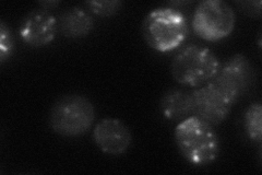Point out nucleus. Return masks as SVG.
Listing matches in <instances>:
<instances>
[{"instance_id":"nucleus-5","label":"nucleus","mask_w":262,"mask_h":175,"mask_svg":"<svg viewBox=\"0 0 262 175\" xmlns=\"http://www.w3.org/2000/svg\"><path fill=\"white\" fill-rule=\"evenodd\" d=\"M234 9L223 0H204L196 6L192 29L200 38L217 42L232 34L235 28Z\"/></svg>"},{"instance_id":"nucleus-1","label":"nucleus","mask_w":262,"mask_h":175,"mask_svg":"<svg viewBox=\"0 0 262 175\" xmlns=\"http://www.w3.org/2000/svg\"><path fill=\"white\" fill-rule=\"evenodd\" d=\"M175 143L185 160L194 166L214 162L220 153L219 136L212 125L195 115L179 122L175 128Z\"/></svg>"},{"instance_id":"nucleus-10","label":"nucleus","mask_w":262,"mask_h":175,"mask_svg":"<svg viewBox=\"0 0 262 175\" xmlns=\"http://www.w3.org/2000/svg\"><path fill=\"white\" fill-rule=\"evenodd\" d=\"M160 110L168 121L182 122L193 113V100L191 92L184 89H170L163 94Z\"/></svg>"},{"instance_id":"nucleus-9","label":"nucleus","mask_w":262,"mask_h":175,"mask_svg":"<svg viewBox=\"0 0 262 175\" xmlns=\"http://www.w3.org/2000/svg\"><path fill=\"white\" fill-rule=\"evenodd\" d=\"M58 20L48 10H33L23 19L19 34L24 43L32 47H43L55 40Z\"/></svg>"},{"instance_id":"nucleus-12","label":"nucleus","mask_w":262,"mask_h":175,"mask_svg":"<svg viewBox=\"0 0 262 175\" xmlns=\"http://www.w3.org/2000/svg\"><path fill=\"white\" fill-rule=\"evenodd\" d=\"M245 129L248 138L261 146L262 141V105L260 102L251 103L245 112Z\"/></svg>"},{"instance_id":"nucleus-7","label":"nucleus","mask_w":262,"mask_h":175,"mask_svg":"<svg viewBox=\"0 0 262 175\" xmlns=\"http://www.w3.org/2000/svg\"><path fill=\"white\" fill-rule=\"evenodd\" d=\"M191 94L194 115L212 126L223 123L235 104L214 80L195 89Z\"/></svg>"},{"instance_id":"nucleus-3","label":"nucleus","mask_w":262,"mask_h":175,"mask_svg":"<svg viewBox=\"0 0 262 175\" xmlns=\"http://www.w3.org/2000/svg\"><path fill=\"white\" fill-rule=\"evenodd\" d=\"M95 121V108L90 100L80 94L59 98L48 115L49 127L63 137H79L91 129Z\"/></svg>"},{"instance_id":"nucleus-16","label":"nucleus","mask_w":262,"mask_h":175,"mask_svg":"<svg viewBox=\"0 0 262 175\" xmlns=\"http://www.w3.org/2000/svg\"><path fill=\"white\" fill-rule=\"evenodd\" d=\"M59 4H60L59 2H40L39 6H42V9L49 10V9H52V8L58 6Z\"/></svg>"},{"instance_id":"nucleus-13","label":"nucleus","mask_w":262,"mask_h":175,"mask_svg":"<svg viewBox=\"0 0 262 175\" xmlns=\"http://www.w3.org/2000/svg\"><path fill=\"white\" fill-rule=\"evenodd\" d=\"M85 6L89 8V10L93 14L103 16V18H108V16L115 15L122 7V2L119 0H93V2H86Z\"/></svg>"},{"instance_id":"nucleus-14","label":"nucleus","mask_w":262,"mask_h":175,"mask_svg":"<svg viewBox=\"0 0 262 175\" xmlns=\"http://www.w3.org/2000/svg\"><path fill=\"white\" fill-rule=\"evenodd\" d=\"M14 49V38L10 28L6 22H0V62L5 63Z\"/></svg>"},{"instance_id":"nucleus-8","label":"nucleus","mask_w":262,"mask_h":175,"mask_svg":"<svg viewBox=\"0 0 262 175\" xmlns=\"http://www.w3.org/2000/svg\"><path fill=\"white\" fill-rule=\"evenodd\" d=\"M92 137L97 148L108 155L124 154L133 143L130 129L117 119H104L98 122Z\"/></svg>"},{"instance_id":"nucleus-2","label":"nucleus","mask_w":262,"mask_h":175,"mask_svg":"<svg viewBox=\"0 0 262 175\" xmlns=\"http://www.w3.org/2000/svg\"><path fill=\"white\" fill-rule=\"evenodd\" d=\"M142 34L147 45L154 51L169 53L186 41L189 27L183 12L174 8H158L144 18Z\"/></svg>"},{"instance_id":"nucleus-15","label":"nucleus","mask_w":262,"mask_h":175,"mask_svg":"<svg viewBox=\"0 0 262 175\" xmlns=\"http://www.w3.org/2000/svg\"><path fill=\"white\" fill-rule=\"evenodd\" d=\"M239 9L251 18H260L261 16V2L257 0V2H238Z\"/></svg>"},{"instance_id":"nucleus-11","label":"nucleus","mask_w":262,"mask_h":175,"mask_svg":"<svg viewBox=\"0 0 262 175\" xmlns=\"http://www.w3.org/2000/svg\"><path fill=\"white\" fill-rule=\"evenodd\" d=\"M58 28L66 37L81 38L91 33L94 28V20L86 10L73 7L60 14Z\"/></svg>"},{"instance_id":"nucleus-6","label":"nucleus","mask_w":262,"mask_h":175,"mask_svg":"<svg viewBox=\"0 0 262 175\" xmlns=\"http://www.w3.org/2000/svg\"><path fill=\"white\" fill-rule=\"evenodd\" d=\"M256 74L247 56L236 54L220 68L213 79L227 96L236 103L251 89Z\"/></svg>"},{"instance_id":"nucleus-4","label":"nucleus","mask_w":262,"mask_h":175,"mask_svg":"<svg viewBox=\"0 0 262 175\" xmlns=\"http://www.w3.org/2000/svg\"><path fill=\"white\" fill-rule=\"evenodd\" d=\"M221 68L219 58L211 49L189 45L184 47L171 62V76L179 85L201 87L214 79Z\"/></svg>"}]
</instances>
